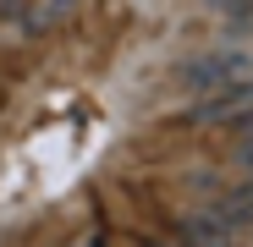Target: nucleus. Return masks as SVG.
Masks as SVG:
<instances>
[{
    "label": "nucleus",
    "mask_w": 253,
    "mask_h": 247,
    "mask_svg": "<svg viewBox=\"0 0 253 247\" xmlns=\"http://www.w3.org/2000/svg\"><path fill=\"white\" fill-rule=\"evenodd\" d=\"M182 242L187 247H231V225L220 214H193L187 231H182Z\"/></svg>",
    "instance_id": "obj_1"
},
{
    "label": "nucleus",
    "mask_w": 253,
    "mask_h": 247,
    "mask_svg": "<svg viewBox=\"0 0 253 247\" xmlns=\"http://www.w3.org/2000/svg\"><path fill=\"white\" fill-rule=\"evenodd\" d=\"M237 66H242L237 55H209V61H193V66L182 71V82H187V88H209V82H226Z\"/></svg>",
    "instance_id": "obj_2"
},
{
    "label": "nucleus",
    "mask_w": 253,
    "mask_h": 247,
    "mask_svg": "<svg viewBox=\"0 0 253 247\" xmlns=\"http://www.w3.org/2000/svg\"><path fill=\"white\" fill-rule=\"evenodd\" d=\"M61 6H72V0H61Z\"/></svg>",
    "instance_id": "obj_3"
}]
</instances>
